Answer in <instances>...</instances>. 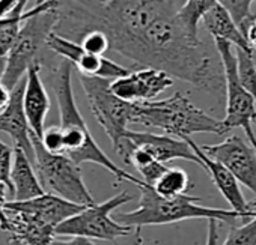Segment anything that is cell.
Segmentation results:
<instances>
[{
	"mask_svg": "<svg viewBox=\"0 0 256 245\" xmlns=\"http://www.w3.org/2000/svg\"><path fill=\"white\" fill-rule=\"evenodd\" d=\"M90 30L104 32L110 50L140 66L210 93L224 89L223 71L205 44L186 30L174 0H59L56 33L82 39Z\"/></svg>",
	"mask_w": 256,
	"mask_h": 245,
	"instance_id": "6da1fadb",
	"label": "cell"
},
{
	"mask_svg": "<svg viewBox=\"0 0 256 245\" xmlns=\"http://www.w3.org/2000/svg\"><path fill=\"white\" fill-rule=\"evenodd\" d=\"M72 69L74 65L64 59L54 69V75H53V90L58 99L60 128L64 131V140H65V155L70 157L78 166L83 163H92L101 166L110 175H113L116 181L132 182L138 188L146 185L145 181H140L134 175L128 173L119 166H116L92 137L86 125V120L83 119L76 102V96L72 90Z\"/></svg>",
	"mask_w": 256,
	"mask_h": 245,
	"instance_id": "7a4b0ae2",
	"label": "cell"
},
{
	"mask_svg": "<svg viewBox=\"0 0 256 245\" xmlns=\"http://www.w3.org/2000/svg\"><path fill=\"white\" fill-rule=\"evenodd\" d=\"M132 124L157 128L180 139L202 133H226L223 120H218L199 108L181 92H175L164 99L133 102Z\"/></svg>",
	"mask_w": 256,
	"mask_h": 245,
	"instance_id": "3957f363",
	"label": "cell"
},
{
	"mask_svg": "<svg viewBox=\"0 0 256 245\" xmlns=\"http://www.w3.org/2000/svg\"><path fill=\"white\" fill-rule=\"evenodd\" d=\"M140 190V203L138 209L132 212H118L114 215L116 221L130 227H145V226H163L174 224L186 220H216L218 223H235L242 220L232 209H216L200 206L198 202L200 197L180 196L166 199L158 196L151 185H144Z\"/></svg>",
	"mask_w": 256,
	"mask_h": 245,
	"instance_id": "277c9868",
	"label": "cell"
},
{
	"mask_svg": "<svg viewBox=\"0 0 256 245\" xmlns=\"http://www.w3.org/2000/svg\"><path fill=\"white\" fill-rule=\"evenodd\" d=\"M59 23V0H44L41 11L23 21L12 50L6 57V72L2 83L14 89L28 74L32 63L38 60L42 47Z\"/></svg>",
	"mask_w": 256,
	"mask_h": 245,
	"instance_id": "5b68a950",
	"label": "cell"
},
{
	"mask_svg": "<svg viewBox=\"0 0 256 245\" xmlns=\"http://www.w3.org/2000/svg\"><path fill=\"white\" fill-rule=\"evenodd\" d=\"M32 143L35 151V172L46 193L56 194L65 200L83 206H90L96 203L83 181L78 164H76L65 154L48 152L44 148L41 139L36 137L34 133Z\"/></svg>",
	"mask_w": 256,
	"mask_h": 245,
	"instance_id": "8992f818",
	"label": "cell"
},
{
	"mask_svg": "<svg viewBox=\"0 0 256 245\" xmlns=\"http://www.w3.org/2000/svg\"><path fill=\"white\" fill-rule=\"evenodd\" d=\"M214 45L224 75L226 116L222 119L224 131L228 133L230 130L241 128L247 136L248 143L256 149V134L253 131V124L256 122V101L240 81L234 45L223 39H214Z\"/></svg>",
	"mask_w": 256,
	"mask_h": 245,
	"instance_id": "52a82bcc",
	"label": "cell"
},
{
	"mask_svg": "<svg viewBox=\"0 0 256 245\" xmlns=\"http://www.w3.org/2000/svg\"><path fill=\"white\" fill-rule=\"evenodd\" d=\"M80 84L94 117L112 140L114 152H118L126 142L125 136L128 124H132L133 102L118 98L110 89V80L80 75Z\"/></svg>",
	"mask_w": 256,
	"mask_h": 245,
	"instance_id": "ba28073f",
	"label": "cell"
},
{
	"mask_svg": "<svg viewBox=\"0 0 256 245\" xmlns=\"http://www.w3.org/2000/svg\"><path fill=\"white\" fill-rule=\"evenodd\" d=\"M132 200L133 197L130 194L122 191L102 203L86 206L74 217L60 223L56 227V236H84L98 241H114L116 238L126 236L133 227L112 218V212Z\"/></svg>",
	"mask_w": 256,
	"mask_h": 245,
	"instance_id": "9c48e42d",
	"label": "cell"
},
{
	"mask_svg": "<svg viewBox=\"0 0 256 245\" xmlns=\"http://www.w3.org/2000/svg\"><path fill=\"white\" fill-rule=\"evenodd\" d=\"M214 161L222 163L241 185L256 194V149L240 136H230L217 145L200 146Z\"/></svg>",
	"mask_w": 256,
	"mask_h": 245,
	"instance_id": "30bf717a",
	"label": "cell"
},
{
	"mask_svg": "<svg viewBox=\"0 0 256 245\" xmlns=\"http://www.w3.org/2000/svg\"><path fill=\"white\" fill-rule=\"evenodd\" d=\"M174 86V80L164 71L144 66L128 75L110 81L112 92L126 102L154 101L158 95Z\"/></svg>",
	"mask_w": 256,
	"mask_h": 245,
	"instance_id": "8fae6325",
	"label": "cell"
},
{
	"mask_svg": "<svg viewBox=\"0 0 256 245\" xmlns=\"http://www.w3.org/2000/svg\"><path fill=\"white\" fill-rule=\"evenodd\" d=\"M184 139L188 142V145L192 146V149H193L194 154L198 155V158H199V166L204 167V169L210 173V176H211V179H212L216 188L222 193V196H223V197L226 199V202L230 205V209L235 211L244 221L253 218V217L256 215V209H253V208L250 206V203L246 200V197H244V194H242V191H241V188H240V182H238V179L230 173V170L226 169L222 163L214 161L212 158H210V157L202 151V148H200L199 145H196L190 137H184Z\"/></svg>",
	"mask_w": 256,
	"mask_h": 245,
	"instance_id": "7c38bea8",
	"label": "cell"
},
{
	"mask_svg": "<svg viewBox=\"0 0 256 245\" xmlns=\"http://www.w3.org/2000/svg\"><path fill=\"white\" fill-rule=\"evenodd\" d=\"M24 87H26V77L12 89V96L10 105L0 113V133L8 134L12 142L14 148L24 151L29 158L34 161L35 151L32 143V130L29 120L24 111Z\"/></svg>",
	"mask_w": 256,
	"mask_h": 245,
	"instance_id": "4fadbf2b",
	"label": "cell"
},
{
	"mask_svg": "<svg viewBox=\"0 0 256 245\" xmlns=\"http://www.w3.org/2000/svg\"><path fill=\"white\" fill-rule=\"evenodd\" d=\"M0 229L24 245H50L56 238V227L35 215L6 206Z\"/></svg>",
	"mask_w": 256,
	"mask_h": 245,
	"instance_id": "5bb4252c",
	"label": "cell"
},
{
	"mask_svg": "<svg viewBox=\"0 0 256 245\" xmlns=\"http://www.w3.org/2000/svg\"><path fill=\"white\" fill-rule=\"evenodd\" d=\"M134 146L148 151L160 163H169L174 160H184L188 163H196L199 166V158L188 145L186 139L174 137L169 134L160 136L145 131H126L125 136Z\"/></svg>",
	"mask_w": 256,
	"mask_h": 245,
	"instance_id": "9a60e30c",
	"label": "cell"
},
{
	"mask_svg": "<svg viewBox=\"0 0 256 245\" xmlns=\"http://www.w3.org/2000/svg\"><path fill=\"white\" fill-rule=\"evenodd\" d=\"M24 111L29 120L32 133L36 137H42L46 128V119L50 111V98L46 90V86L41 78V63L36 60L30 65L26 74V87H24Z\"/></svg>",
	"mask_w": 256,
	"mask_h": 245,
	"instance_id": "2e32d148",
	"label": "cell"
},
{
	"mask_svg": "<svg viewBox=\"0 0 256 245\" xmlns=\"http://www.w3.org/2000/svg\"><path fill=\"white\" fill-rule=\"evenodd\" d=\"M6 206L29 212V214L35 215L36 218H40L54 227H58L60 223L66 221L68 218L74 217L76 214H78L82 209L86 208L83 205L72 203L70 200H65L62 197H59L56 194H50V193H44V194H41L35 199L26 200V202L10 200Z\"/></svg>",
	"mask_w": 256,
	"mask_h": 245,
	"instance_id": "e0dca14e",
	"label": "cell"
},
{
	"mask_svg": "<svg viewBox=\"0 0 256 245\" xmlns=\"http://www.w3.org/2000/svg\"><path fill=\"white\" fill-rule=\"evenodd\" d=\"M11 182H12L11 200L16 202H26L46 193L35 172L34 161L29 158V155L24 151L18 148H16V154H14Z\"/></svg>",
	"mask_w": 256,
	"mask_h": 245,
	"instance_id": "ac0fdd59",
	"label": "cell"
},
{
	"mask_svg": "<svg viewBox=\"0 0 256 245\" xmlns=\"http://www.w3.org/2000/svg\"><path fill=\"white\" fill-rule=\"evenodd\" d=\"M204 27L214 39H223L230 42L235 48H241L247 53H250V47L247 42V38L241 32V29L235 24L229 12L217 3L202 20Z\"/></svg>",
	"mask_w": 256,
	"mask_h": 245,
	"instance_id": "d6986e66",
	"label": "cell"
},
{
	"mask_svg": "<svg viewBox=\"0 0 256 245\" xmlns=\"http://www.w3.org/2000/svg\"><path fill=\"white\" fill-rule=\"evenodd\" d=\"M190 188V178L187 172L180 167H168L166 172L152 185V190L166 199L184 196Z\"/></svg>",
	"mask_w": 256,
	"mask_h": 245,
	"instance_id": "ffe728a7",
	"label": "cell"
},
{
	"mask_svg": "<svg viewBox=\"0 0 256 245\" xmlns=\"http://www.w3.org/2000/svg\"><path fill=\"white\" fill-rule=\"evenodd\" d=\"M128 164H132L136 167V170L142 175L144 181L148 185H154L157 182V179L166 172L168 166L164 163H160L157 158H154L148 151L134 146L130 158H128Z\"/></svg>",
	"mask_w": 256,
	"mask_h": 245,
	"instance_id": "44dd1931",
	"label": "cell"
},
{
	"mask_svg": "<svg viewBox=\"0 0 256 245\" xmlns=\"http://www.w3.org/2000/svg\"><path fill=\"white\" fill-rule=\"evenodd\" d=\"M217 3L218 0H187L184 6L178 11L180 21L193 38H199L198 36L199 23Z\"/></svg>",
	"mask_w": 256,
	"mask_h": 245,
	"instance_id": "7402d4cb",
	"label": "cell"
},
{
	"mask_svg": "<svg viewBox=\"0 0 256 245\" xmlns=\"http://www.w3.org/2000/svg\"><path fill=\"white\" fill-rule=\"evenodd\" d=\"M47 48L52 50L54 54L64 57L65 60L71 62L72 65L80 59V56L84 53L83 47L80 45V42L70 39L66 36H62L56 32H53L48 39H47Z\"/></svg>",
	"mask_w": 256,
	"mask_h": 245,
	"instance_id": "603a6c76",
	"label": "cell"
},
{
	"mask_svg": "<svg viewBox=\"0 0 256 245\" xmlns=\"http://www.w3.org/2000/svg\"><path fill=\"white\" fill-rule=\"evenodd\" d=\"M254 0H218V3L229 12L235 24L241 29L246 36V30L252 20L254 18L252 14V5Z\"/></svg>",
	"mask_w": 256,
	"mask_h": 245,
	"instance_id": "cb8c5ba5",
	"label": "cell"
},
{
	"mask_svg": "<svg viewBox=\"0 0 256 245\" xmlns=\"http://www.w3.org/2000/svg\"><path fill=\"white\" fill-rule=\"evenodd\" d=\"M235 53H236L240 81L256 101V65L252 59V54L241 48H235Z\"/></svg>",
	"mask_w": 256,
	"mask_h": 245,
	"instance_id": "d4e9b609",
	"label": "cell"
},
{
	"mask_svg": "<svg viewBox=\"0 0 256 245\" xmlns=\"http://www.w3.org/2000/svg\"><path fill=\"white\" fill-rule=\"evenodd\" d=\"M222 245H256V215L242 226L234 227Z\"/></svg>",
	"mask_w": 256,
	"mask_h": 245,
	"instance_id": "484cf974",
	"label": "cell"
},
{
	"mask_svg": "<svg viewBox=\"0 0 256 245\" xmlns=\"http://www.w3.org/2000/svg\"><path fill=\"white\" fill-rule=\"evenodd\" d=\"M78 42L86 53L96 54V56H104V53L110 50V39L101 30H90L84 33Z\"/></svg>",
	"mask_w": 256,
	"mask_h": 245,
	"instance_id": "4316f807",
	"label": "cell"
},
{
	"mask_svg": "<svg viewBox=\"0 0 256 245\" xmlns=\"http://www.w3.org/2000/svg\"><path fill=\"white\" fill-rule=\"evenodd\" d=\"M14 154L16 148H11L10 145L0 140V182L6 184L10 187V191H12L11 172L14 164Z\"/></svg>",
	"mask_w": 256,
	"mask_h": 245,
	"instance_id": "83f0119b",
	"label": "cell"
},
{
	"mask_svg": "<svg viewBox=\"0 0 256 245\" xmlns=\"http://www.w3.org/2000/svg\"><path fill=\"white\" fill-rule=\"evenodd\" d=\"M41 142L48 152L65 154V140H64V131L60 125H53L50 128H46L41 137Z\"/></svg>",
	"mask_w": 256,
	"mask_h": 245,
	"instance_id": "f1b7e54d",
	"label": "cell"
},
{
	"mask_svg": "<svg viewBox=\"0 0 256 245\" xmlns=\"http://www.w3.org/2000/svg\"><path fill=\"white\" fill-rule=\"evenodd\" d=\"M23 21H16V23L5 26L4 29H0V59L8 57L10 51L14 47V42L17 39Z\"/></svg>",
	"mask_w": 256,
	"mask_h": 245,
	"instance_id": "f546056e",
	"label": "cell"
},
{
	"mask_svg": "<svg viewBox=\"0 0 256 245\" xmlns=\"http://www.w3.org/2000/svg\"><path fill=\"white\" fill-rule=\"evenodd\" d=\"M42 6H44V0L38 2V3H36L32 9H29V11L24 9V8H26V3L20 5V6L16 9L14 14H11V15H8V17H4V18H0V29H4L5 26H8V24H11V23H16V21H24V20H28L29 17H32L34 14H36L38 11H41Z\"/></svg>",
	"mask_w": 256,
	"mask_h": 245,
	"instance_id": "4dcf8cb0",
	"label": "cell"
},
{
	"mask_svg": "<svg viewBox=\"0 0 256 245\" xmlns=\"http://www.w3.org/2000/svg\"><path fill=\"white\" fill-rule=\"evenodd\" d=\"M23 3H28V0H0V18L14 14Z\"/></svg>",
	"mask_w": 256,
	"mask_h": 245,
	"instance_id": "1f68e13d",
	"label": "cell"
},
{
	"mask_svg": "<svg viewBox=\"0 0 256 245\" xmlns=\"http://www.w3.org/2000/svg\"><path fill=\"white\" fill-rule=\"evenodd\" d=\"M50 245H96L92 239L84 236H70V239H56Z\"/></svg>",
	"mask_w": 256,
	"mask_h": 245,
	"instance_id": "d6a6232c",
	"label": "cell"
},
{
	"mask_svg": "<svg viewBox=\"0 0 256 245\" xmlns=\"http://www.w3.org/2000/svg\"><path fill=\"white\" fill-rule=\"evenodd\" d=\"M8 196H11L10 187H8L6 184H4V182H0V220L4 218L6 205H8L10 199H11V197H8Z\"/></svg>",
	"mask_w": 256,
	"mask_h": 245,
	"instance_id": "836d02e7",
	"label": "cell"
},
{
	"mask_svg": "<svg viewBox=\"0 0 256 245\" xmlns=\"http://www.w3.org/2000/svg\"><path fill=\"white\" fill-rule=\"evenodd\" d=\"M246 38H247L250 51H256V17L248 24V27L246 30Z\"/></svg>",
	"mask_w": 256,
	"mask_h": 245,
	"instance_id": "e575fe53",
	"label": "cell"
},
{
	"mask_svg": "<svg viewBox=\"0 0 256 245\" xmlns=\"http://www.w3.org/2000/svg\"><path fill=\"white\" fill-rule=\"evenodd\" d=\"M12 90L8 89L4 83H0V113H2L11 102Z\"/></svg>",
	"mask_w": 256,
	"mask_h": 245,
	"instance_id": "d590c367",
	"label": "cell"
},
{
	"mask_svg": "<svg viewBox=\"0 0 256 245\" xmlns=\"http://www.w3.org/2000/svg\"><path fill=\"white\" fill-rule=\"evenodd\" d=\"M217 223L216 220H208V235H206V245H217Z\"/></svg>",
	"mask_w": 256,
	"mask_h": 245,
	"instance_id": "8d00e7d4",
	"label": "cell"
},
{
	"mask_svg": "<svg viewBox=\"0 0 256 245\" xmlns=\"http://www.w3.org/2000/svg\"><path fill=\"white\" fill-rule=\"evenodd\" d=\"M133 245H144L142 227H136V235H134V244H133Z\"/></svg>",
	"mask_w": 256,
	"mask_h": 245,
	"instance_id": "74e56055",
	"label": "cell"
},
{
	"mask_svg": "<svg viewBox=\"0 0 256 245\" xmlns=\"http://www.w3.org/2000/svg\"><path fill=\"white\" fill-rule=\"evenodd\" d=\"M5 72H6V57L0 59V83H2V80L5 77Z\"/></svg>",
	"mask_w": 256,
	"mask_h": 245,
	"instance_id": "f35d334b",
	"label": "cell"
},
{
	"mask_svg": "<svg viewBox=\"0 0 256 245\" xmlns=\"http://www.w3.org/2000/svg\"><path fill=\"white\" fill-rule=\"evenodd\" d=\"M6 245H24V244L20 242V241H17V239H14V238H10V241H8Z\"/></svg>",
	"mask_w": 256,
	"mask_h": 245,
	"instance_id": "ab89813d",
	"label": "cell"
},
{
	"mask_svg": "<svg viewBox=\"0 0 256 245\" xmlns=\"http://www.w3.org/2000/svg\"><path fill=\"white\" fill-rule=\"evenodd\" d=\"M250 54H252V59H253L254 65H256V51H250Z\"/></svg>",
	"mask_w": 256,
	"mask_h": 245,
	"instance_id": "60d3db41",
	"label": "cell"
},
{
	"mask_svg": "<svg viewBox=\"0 0 256 245\" xmlns=\"http://www.w3.org/2000/svg\"><path fill=\"white\" fill-rule=\"evenodd\" d=\"M250 206H252L253 209H256V200H253V202H250Z\"/></svg>",
	"mask_w": 256,
	"mask_h": 245,
	"instance_id": "b9f144b4",
	"label": "cell"
}]
</instances>
